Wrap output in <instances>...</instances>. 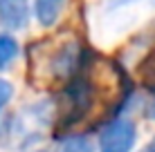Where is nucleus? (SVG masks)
<instances>
[{
	"label": "nucleus",
	"instance_id": "6e6552de",
	"mask_svg": "<svg viewBox=\"0 0 155 152\" xmlns=\"http://www.w3.org/2000/svg\"><path fill=\"white\" fill-rule=\"evenodd\" d=\"M12 96H14V85L5 78H0V110L12 101Z\"/></svg>",
	"mask_w": 155,
	"mask_h": 152
},
{
	"label": "nucleus",
	"instance_id": "9b49d317",
	"mask_svg": "<svg viewBox=\"0 0 155 152\" xmlns=\"http://www.w3.org/2000/svg\"><path fill=\"white\" fill-rule=\"evenodd\" d=\"M146 152H148V150H146Z\"/></svg>",
	"mask_w": 155,
	"mask_h": 152
},
{
	"label": "nucleus",
	"instance_id": "0eeeda50",
	"mask_svg": "<svg viewBox=\"0 0 155 152\" xmlns=\"http://www.w3.org/2000/svg\"><path fill=\"white\" fill-rule=\"evenodd\" d=\"M58 152H94V148L85 137H68Z\"/></svg>",
	"mask_w": 155,
	"mask_h": 152
},
{
	"label": "nucleus",
	"instance_id": "7ed1b4c3",
	"mask_svg": "<svg viewBox=\"0 0 155 152\" xmlns=\"http://www.w3.org/2000/svg\"><path fill=\"white\" fill-rule=\"evenodd\" d=\"M31 0H0V25L7 29L18 31L29 23Z\"/></svg>",
	"mask_w": 155,
	"mask_h": 152
},
{
	"label": "nucleus",
	"instance_id": "39448f33",
	"mask_svg": "<svg viewBox=\"0 0 155 152\" xmlns=\"http://www.w3.org/2000/svg\"><path fill=\"white\" fill-rule=\"evenodd\" d=\"M137 74L142 78V85L148 90V94L155 98V49L144 56V60L137 65Z\"/></svg>",
	"mask_w": 155,
	"mask_h": 152
},
{
	"label": "nucleus",
	"instance_id": "f03ea898",
	"mask_svg": "<svg viewBox=\"0 0 155 152\" xmlns=\"http://www.w3.org/2000/svg\"><path fill=\"white\" fill-rule=\"evenodd\" d=\"M137 141V128L130 119L117 116L104 125L99 134V152H130Z\"/></svg>",
	"mask_w": 155,
	"mask_h": 152
},
{
	"label": "nucleus",
	"instance_id": "f257e3e1",
	"mask_svg": "<svg viewBox=\"0 0 155 152\" xmlns=\"http://www.w3.org/2000/svg\"><path fill=\"white\" fill-rule=\"evenodd\" d=\"M85 47L74 36H45L27 49L29 83L38 90H54L65 85L79 72Z\"/></svg>",
	"mask_w": 155,
	"mask_h": 152
},
{
	"label": "nucleus",
	"instance_id": "423d86ee",
	"mask_svg": "<svg viewBox=\"0 0 155 152\" xmlns=\"http://www.w3.org/2000/svg\"><path fill=\"white\" fill-rule=\"evenodd\" d=\"M16 56H18V43H16V38L9 34H0V72L12 65V60Z\"/></svg>",
	"mask_w": 155,
	"mask_h": 152
},
{
	"label": "nucleus",
	"instance_id": "9d476101",
	"mask_svg": "<svg viewBox=\"0 0 155 152\" xmlns=\"http://www.w3.org/2000/svg\"><path fill=\"white\" fill-rule=\"evenodd\" d=\"M38 152H47V150H38Z\"/></svg>",
	"mask_w": 155,
	"mask_h": 152
},
{
	"label": "nucleus",
	"instance_id": "20e7f679",
	"mask_svg": "<svg viewBox=\"0 0 155 152\" xmlns=\"http://www.w3.org/2000/svg\"><path fill=\"white\" fill-rule=\"evenodd\" d=\"M68 0H34V14L36 20L43 27H52L56 25L58 16H61L63 7H65Z\"/></svg>",
	"mask_w": 155,
	"mask_h": 152
},
{
	"label": "nucleus",
	"instance_id": "1a4fd4ad",
	"mask_svg": "<svg viewBox=\"0 0 155 152\" xmlns=\"http://www.w3.org/2000/svg\"><path fill=\"white\" fill-rule=\"evenodd\" d=\"M148 152H155V139L151 141V145H148Z\"/></svg>",
	"mask_w": 155,
	"mask_h": 152
}]
</instances>
